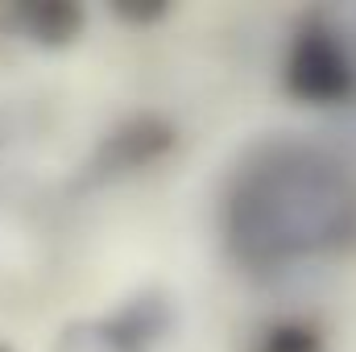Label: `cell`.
Listing matches in <instances>:
<instances>
[{
    "mask_svg": "<svg viewBox=\"0 0 356 352\" xmlns=\"http://www.w3.org/2000/svg\"><path fill=\"white\" fill-rule=\"evenodd\" d=\"M220 241L249 273L356 253V170L315 137L253 141L224 182Z\"/></svg>",
    "mask_w": 356,
    "mask_h": 352,
    "instance_id": "1",
    "label": "cell"
},
{
    "mask_svg": "<svg viewBox=\"0 0 356 352\" xmlns=\"http://www.w3.org/2000/svg\"><path fill=\"white\" fill-rule=\"evenodd\" d=\"M282 91L298 108L332 112L356 99V50L348 29L327 8L294 17L282 50Z\"/></svg>",
    "mask_w": 356,
    "mask_h": 352,
    "instance_id": "2",
    "label": "cell"
},
{
    "mask_svg": "<svg viewBox=\"0 0 356 352\" xmlns=\"http://www.w3.org/2000/svg\"><path fill=\"white\" fill-rule=\"evenodd\" d=\"M182 141V129L166 112L158 108H141L120 116L112 129H104V137L95 141V150L83 162V186H108V182H124L137 178L154 166H162Z\"/></svg>",
    "mask_w": 356,
    "mask_h": 352,
    "instance_id": "3",
    "label": "cell"
},
{
    "mask_svg": "<svg viewBox=\"0 0 356 352\" xmlns=\"http://www.w3.org/2000/svg\"><path fill=\"white\" fill-rule=\"evenodd\" d=\"M88 29V8L79 0H4L0 33L33 50H71Z\"/></svg>",
    "mask_w": 356,
    "mask_h": 352,
    "instance_id": "4",
    "label": "cell"
},
{
    "mask_svg": "<svg viewBox=\"0 0 356 352\" xmlns=\"http://www.w3.org/2000/svg\"><path fill=\"white\" fill-rule=\"evenodd\" d=\"M104 319L112 323V332L124 344H133L137 352H154L158 344H166L170 332L178 328V303L166 286L145 282V286L129 290L116 307H108Z\"/></svg>",
    "mask_w": 356,
    "mask_h": 352,
    "instance_id": "5",
    "label": "cell"
},
{
    "mask_svg": "<svg viewBox=\"0 0 356 352\" xmlns=\"http://www.w3.org/2000/svg\"><path fill=\"white\" fill-rule=\"evenodd\" d=\"M245 352H327V332L311 315H273L249 332Z\"/></svg>",
    "mask_w": 356,
    "mask_h": 352,
    "instance_id": "6",
    "label": "cell"
},
{
    "mask_svg": "<svg viewBox=\"0 0 356 352\" xmlns=\"http://www.w3.org/2000/svg\"><path fill=\"white\" fill-rule=\"evenodd\" d=\"M50 352H137V349L124 344L112 332V323L104 319V311H99V315H75V319H67L58 328Z\"/></svg>",
    "mask_w": 356,
    "mask_h": 352,
    "instance_id": "7",
    "label": "cell"
},
{
    "mask_svg": "<svg viewBox=\"0 0 356 352\" xmlns=\"http://www.w3.org/2000/svg\"><path fill=\"white\" fill-rule=\"evenodd\" d=\"M108 17L129 25V29H154L170 17V4H162V0H116V4H108Z\"/></svg>",
    "mask_w": 356,
    "mask_h": 352,
    "instance_id": "8",
    "label": "cell"
},
{
    "mask_svg": "<svg viewBox=\"0 0 356 352\" xmlns=\"http://www.w3.org/2000/svg\"><path fill=\"white\" fill-rule=\"evenodd\" d=\"M0 352H17V349H13V344H8V340H0Z\"/></svg>",
    "mask_w": 356,
    "mask_h": 352,
    "instance_id": "9",
    "label": "cell"
}]
</instances>
